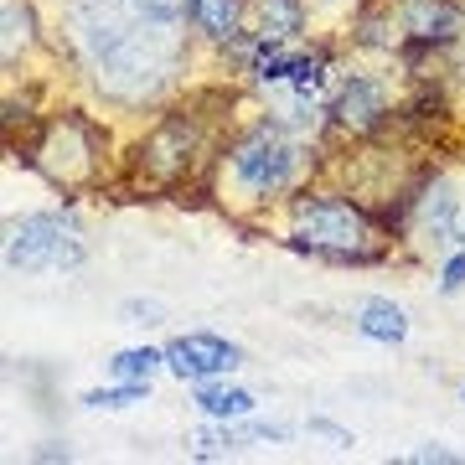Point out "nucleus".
I'll return each instance as SVG.
<instances>
[{"instance_id": "nucleus-5", "label": "nucleus", "mask_w": 465, "mask_h": 465, "mask_svg": "<svg viewBox=\"0 0 465 465\" xmlns=\"http://www.w3.org/2000/svg\"><path fill=\"white\" fill-rule=\"evenodd\" d=\"M21 166L36 171L47 192L78 202L94 197L114 182V171L124 166V155H114V134L99 114L88 109H52L21 134Z\"/></svg>"}, {"instance_id": "nucleus-17", "label": "nucleus", "mask_w": 465, "mask_h": 465, "mask_svg": "<svg viewBox=\"0 0 465 465\" xmlns=\"http://www.w3.org/2000/svg\"><path fill=\"white\" fill-rule=\"evenodd\" d=\"M104 372L119 382H155L166 372V347H150V341H134V347H119L109 351Z\"/></svg>"}, {"instance_id": "nucleus-19", "label": "nucleus", "mask_w": 465, "mask_h": 465, "mask_svg": "<svg viewBox=\"0 0 465 465\" xmlns=\"http://www.w3.org/2000/svg\"><path fill=\"white\" fill-rule=\"evenodd\" d=\"M114 316H119V326H130V331H161L171 321V305L155 300V295H124Z\"/></svg>"}, {"instance_id": "nucleus-3", "label": "nucleus", "mask_w": 465, "mask_h": 465, "mask_svg": "<svg viewBox=\"0 0 465 465\" xmlns=\"http://www.w3.org/2000/svg\"><path fill=\"white\" fill-rule=\"evenodd\" d=\"M249 99L238 84H217L186 99H171L166 109H155L145 130L134 134V145L124 150V176L134 192H161V197H182V192H207L213 161L228 130L238 124L232 109Z\"/></svg>"}, {"instance_id": "nucleus-21", "label": "nucleus", "mask_w": 465, "mask_h": 465, "mask_svg": "<svg viewBox=\"0 0 465 465\" xmlns=\"http://www.w3.org/2000/svg\"><path fill=\"white\" fill-rule=\"evenodd\" d=\"M393 460L399 465H465V455L460 450H450L445 440H419L414 450H399Z\"/></svg>"}, {"instance_id": "nucleus-8", "label": "nucleus", "mask_w": 465, "mask_h": 465, "mask_svg": "<svg viewBox=\"0 0 465 465\" xmlns=\"http://www.w3.org/2000/svg\"><path fill=\"white\" fill-rule=\"evenodd\" d=\"M388 11L403 32L399 67L409 78H434L465 32V0H388Z\"/></svg>"}, {"instance_id": "nucleus-1", "label": "nucleus", "mask_w": 465, "mask_h": 465, "mask_svg": "<svg viewBox=\"0 0 465 465\" xmlns=\"http://www.w3.org/2000/svg\"><path fill=\"white\" fill-rule=\"evenodd\" d=\"M52 52L114 114H155L186 88L197 36L186 0H57Z\"/></svg>"}, {"instance_id": "nucleus-7", "label": "nucleus", "mask_w": 465, "mask_h": 465, "mask_svg": "<svg viewBox=\"0 0 465 465\" xmlns=\"http://www.w3.org/2000/svg\"><path fill=\"white\" fill-rule=\"evenodd\" d=\"M0 259L11 280H36V274H78L94 259L84 213L78 202H52V207H26V213H5L0 232Z\"/></svg>"}, {"instance_id": "nucleus-24", "label": "nucleus", "mask_w": 465, "mask_h": 465, "mask_svg": "<svg viewBox=\"0 0 465 465\" xmlns=\"http://www.w3.org/2000/svg\"><path fill=\"white\" fill-rule=\"evenodd\" d=\"M26 460H36V465H57V460H73V445L67 440H42L36 450H26Z\"/></svg>"}, {"instance_id": "nucleus-13", "label": "nucleus", "mask_w": 465, "mask_h": 465, "mask_svg": "<svg viewBox=\"0 0 465 465\" xmlns=\"http://www.w3.org/2000/svg\"><path fill=\"white\" fill-rule=\"evenodd\" d=\"M186 403H192L202 419H249V414H259V393L243 388V382H232V378L192 382V388H186Z\"/></svg>"}, {"instance_id": "nucleus-2", "label": "nucleus", "mask_w": 465, "mask_h": 465, "mask_svg": "<svg viewBox=\"0 0 465 465\" xmlns=\"http://www.w3.org/2000/svg\"><path fill=\"white\" fill-rule=\"evenodd\" d=\"M326 166H331L326 150L290 134L280 119L253 104V114H243L228 130L202 197H213L238 223H264L269 213H280L284 202L295 197L300 186L321 182Z\"/></svg>"}, {"instance_id": "nucleus-16", "label": "nucleus", "mask_w": 465, "mask_h": 465, "mask_svg": "<svg viewBox=\"0 0 465 465\" xmlns=\"http://www.w3.org/2000/svg\"><path fill=\"white\" fill-rule=\"evenodd\" d=\"M150 393H155V382H119V378H109L104 388H84V393H78V409H84V414H130V409L150 403Z\"/></svg>"}, {"instance_id": "nucleus-10", "label": "nucleus", "mask_w": 465, "mask_h": 465, "mask_svg": "<svg viewBox=\"0 0 465 465\" xmlns=\"http://www.w3.org/2000/svg\"><path fill=\"white\" fill-rule=\"evenodd\" d=\"M47 47V26L36 16V0H0V67L5 78H16L36 52Z\"/></svg>"}, {"instance_id": "nucleus-6", "label": "nucleus", "mask_w": 465, "mask_h": 465, "mask_svg": "<svg viewBox=\"0 0 465 465\" xmlns=\"http://www.w3.org/2000/svg\"><path fill=\"white\" fill-rule=\"evenodd\" d=\"M403 99H409V73L399 63H372V57L341 52V67L326 88V114H331L336 140L362 145V140H382L399 130Z\"/></svg>"}, {"instance_id": "nucleus-25", "label": "nucleus", "mask_w": 465, "mask_h": 465, "mask_svg": "<svg viewBox=\"0 0 465 465\" xmlns=\"http://www.w3.org/2000/svg\"><path fill=\"white\" fill-rule=\"evenodd\" d=\"M455 399H460V409H465V378H460V382H455Z\"/></svg>"}, {"instance_id": "nucleus-9", "label": "nucleus", "mask_w": 465, "mask_h": 465, "mask_svg": "<svg viewBox=\"0 0 465 465\" xmlns=\"http://www.w3.org/2000/svg\"><path fill=\"white\" fill-rule=\"evenodd\" d=\"M161 347H166V378H176L182 388L207 378H232L249 362V351L232 336H217V331H182V336H166Z\"/></svg>"}, {"instance_id": "nucleus-4", "label": "nucleus", "mask_w": 465, "mask_h": 465, "mask_svg": "<svg viewBox=\"0 0 465 465\" xmlns=\"http://www.w3.org/2000/svg\"><path fill=\"white\" fill-rule=\"evenodd\" d=\"M280 243L311 264H336V269H372L393 264L399 243L393 228L382 223L372 202H362L351 186L311 182L280 207Z\"/></svg>"}, {"instance_id": "nucleus-15", "label": "nucleus", "mask_w": 465, "mask_h": 465, "mask_svg": "<svg viewBox=\"0 0 465 465\" xmlns=\"http://www.w3.org/2000/svg\"><path fill=\"white\" fill-rule=\"evenodd\" d=\"M249 450V440H243V424L238 419H202L192 424V434H186V455L202 465H217V460H232V455H243Z\"/></svg>"}, {"instance_id": "nucleus-14", "label": "nucleus", "mask_w": 465, "mask_h": 465, "mask_svg": "<svg viewBox=\"0 0 465 465\" xmlns=\"http://www.w3.org/2000/svg\"><path fill=\"white\" fill-rule=\"evenodd\" d=\"M249 32L269 42H311L305 0H249Z\"/></svg>"}, {"instance_id": "nucleus-12", "label": "nucleus", "mask_w": 465, "mask_h": 465, "mask_svg": "<svg viewBox=\"0 0 465 465\" xmlns=\"http://www.w3.org/2000/svg\"><path fill=\"white\" fill-rule=\"evenodd\" d=\"M186 26L197 36V47H228L249 26V0H186Z\"/></svg>"}, {"instance_id": "nucleus-23", "label": "nucleus", "mask_w": 465, "mask_h": 465, "mask_svg": "<svg viewBox=\"0 0 465 465\" xmlns=\"http://www.w3.org/2000/svg\"><path fill=\"white\" fill-rule=\"evenodd\" d=\"M305 434H316V440H326L331 450H351V445H357V434H351L347 424H336L331 414H311V419H305Z\"/></svg>"}, {"instance_id": "nucleus-22", "label": "nucleus", "mask_w": 465, "mask_h": 465, "mask_svg": "<svg viewBox=\"0 0 465 465\" xmlns=\"http://www.w3.org/2000/svg\"><path fill=\"white\" fill-rule=\"evenodd\" d=\"M434 290L445 300L465 295V249H450L445 259H434Z\"/></svg>"}, {"instance_id": "nucleus-18", "label": "nucleus", "mask_w": 465, "mask_h": 465, "mask_svg": "<svg viewBox=\"0 0 465 465\" xmlns=\"http://www.w3.org/2000/svg\"><path fill=\"white\" fill-rule=\"evenodd\" d=\"M362 5L367 0H305V16H311V36L316 42H347L351 32V21L362 16Z\"/></svg>"}, {"instance_id": "nucleus-11", "label": "nucleus", "mask_w": 465, "mask_h": 465, "mask_svg": "<svg viewBox=\"0 0 465 465\" xmlns=\"http://www.w3.org/2000/svg\"><path fill=\"white\" fill-rule=\"evenodd\" d=\"M351 331L362 336V341H372V347L393 351L414 336V321H409V311L393 295H362L351 305Z\"/></svg>"}, {"instance_id": "nucleus-20", "label": "nucleus", "mask_w": 465, "mask_h": 465, "mask_svg": "<svg viewBox=\"0 0 465 465\" xmlns=\"http://www.w3.org/2000/svg\"><path fill=\"white\" fill-rule=\"evenodd\" d=\"M243 424V440L249 445H290L305 424H290V419H259V414H249V419H238Z\"/></svg>"}]
</instances>
